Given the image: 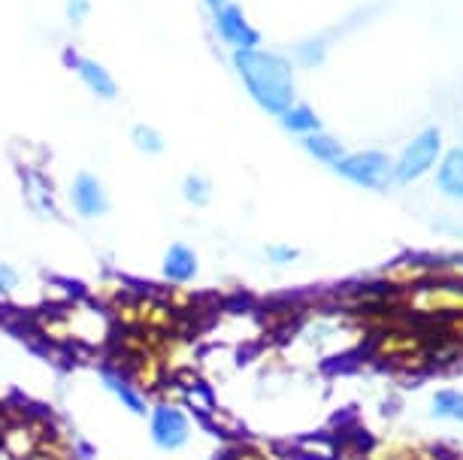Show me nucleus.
Returning <instances> with one entry per match:
<instances>
[{
  "mask_svg": "<svg viewBox=\"0 0 463 460\" xmlns=\"http://www.w3.org/2000/svg\"><path fill=\"white\" fill-rule=\"evenodd\" d=\"M303 149L309 152L318 164H330V167L345 158L343 143H339L336 136L325 134V130H318V134H306L303 136Z\"/></svg>",
  "mask_w": 463,
  "mask_h": 460,
  "instance_id": "obj_11",
  "label": "nucleus"
},
{
  "mask_svg": "<svg viewBox=\"0 0 463 460\" xmlns=\"http://www.w3.org/2000/svg\"><path fill=\"white\" fill-rule=\"evenodd\" d=\"M103 385H107L112 394L118 397L121 400V406H125V409H130L134 415H146L148 412V406H146V400L143 397H139V390L130 385L128 379H121V372H116V370H103Z\"/></svg>",
  "mask_w": 463,
  "mask_h": 460,
  "instance_id": "obj_12",
  "label": "nucleus"
},
{
  "mask_svg": "<svg viewBox=\"0 0 463 460\" xmlns=\"http://www.w3.org/2000/svg\"><path fill=\"white\" fill-rule=\"evenodd\" d=\"M19 288V273L10 264H0V294H10Z\"/></svg>",
  "mask_w": 463,
  "mask_h": 460,
  "instance_id": "obj_19",
  "label": "nucleus"
},
{
  "mask_svg": "<svg viewBox=\"0 0 463 460\" xmlns=\"http://www.w3.org/2000/svg\"><path fill=\"white\" fill-rule=\"evenodd\" d=\"M279 121H282V127L288 130V134H318L321 130V118L318 112L309 107V103H291L282 116H279Z\"/></svg>",
  "mask_w": 463,
  "mask_h": 460,
  "instance_id": "obj_10",
  "label": "nucleus"
},
{
  "mask_svg": "<svg viewBox=\"0 0 463 460\" xmlns=\"http://www.w3.org/2000/svg\"><path fill=\"white\" fill-rule=\"evenodd\" d=\"M336 176H343L345 182H352L357 188H384L391 182V170H394V161L384 152H357V155H345L343 161L334 164Z\"/></svg>",
  "mask_w": 463,
  "mask_h": 460,
  "instance_id": "obj_3",
  "label": "nucleus"
},
{
  "mask_svg": "<svg viewBox=\"0 0 463 460\" xmlns=\"http://www.w3.org/2000/svg\"><path fill=\"white\" fill-rule=\"evenodd\" d=\"M233 70L240 73L251 100L269 116H282L294 103V70L282 55L267 49H233Z\"/></svg>",
  "mask_w": 463,
  "mask_h": 460,
  "instance_id": "obj_1",
  "label": "nucleus"
},
{
  "mask_svg": "<svg viewBox=\"0 0 463 460\" xmlns=\"http://www.w3.org/2000/svg\"><path fill=\"white\" fill-rule=\"evenodd\" d=\"M70 64H73V70L80 73L82 85L94 94V98H100V100H116L118 98L116 76H112L107 67L100 64V61H94V58H76V61H70Z\"/></svg>",
  "mask_w": 463,
  "mask_h": 460,
  "instance_id": "obj_7",
  "label": "nucleus"
},
{
  "mask_svg": "<svg viewBox=\"0 0 463 460\" xmlns=\"http://www.w3.org/2000/svg\"><path fill=\"white\" fill-rule=\"evenodd\" d=\"M200 270V260H197V251L185 246V242H173L164 255V264H161V273L164 279L173 282V285H185L197 276Z\"/></svg>",
  "mask_w": 463,
  "mask_h": 460,
  "instance_id": "obj_8",
  "label": "nucleus"
},
{
  "mask_svg": "<svg viewBox=\"0 0 463 460\" xmlns=\"http://www.w3.org/2000/svg\"><path fill=\"white\" fill-rule=\"evenodd\" d=\"M436 188L463 203V146H451L436 164Z\"/></svg>",
  "mask_w": 463,
  "mask_h": 460,
  "instance_id": "obj_9",
  "label": "nucleus"
},
{
  "mask_svg": "<svg viewBox=\"0 0 463 460\" xmlns=\"http://www.w3.org/2000/svg\"><path fill=\"white\" fill-rule=\"evenodd\" d=\"M213 22H215V31L218 37H222V42H227V46L233 49H255L260 42V33L258 28H251L246 13L240 10L233 0H227L224 6H218V10L213 13Z\"/></svg>",
  "mask_w": 463,
  "mask_h": 460,
  "instance_id": "obj_4",
  "label": "nucleus"
},
{
  "mask_svg": "<svg viewBox=\"0 0 463 460\" xmlns=\"http://www.w3.org/2000/svg\"><path fill=\"white\" fill-rule=\"evenodd\" d=\"M70 203L82 219H100L109 212V197L103 191V182L94 173H80L70 185Z\"/></svg>",
  "mask_w": 463,
  "mask_h": 460,
  "instance_id": "obj_6",
  "label": "nucleus"
},
{
  "mask_svg": "<svg viewBox=\"0 0 463 460\" xmlns=\"http://www.w3.org/2000/svg\"><path fill=\"white\" fill-rule=\"evenodd\" d=\"M433 415H436V418L463 421V394H460V390H442V394H436Z\"/></svg>",
  "mask_w": 463,
  "mask_h": 460,
  "instance_id": "obj_13",
  "label": "nucleus"
},
{
  "mask_svg": "<svg viewBox=\"0 0 463 460\" xmlns=\"http://www.w3.org/2000/svg\"><path fill=\"white\" fill-rule=\"evenodd\" d=\"M130 140H134V146L143 155H161L164 152V136L148 125H134V130H130Z\"/></svg>",
  "mask_w": 463,
  "mask_h": 460,
  "instance_id": "obj_15",
  "label": "nucleus"
},
{
  "mask_svg": "<svg viewBox=\"0 0 463 460\" xmlns=\"http://www.w3.org/2000/svg\"><path fill=\"white\" fill-rule=\"evenodd\" d=\"M300 251L291 246H267V260L269 264H294Z\"/></svg>",
  "mask_w": 463,
  "mask_h": 460,
  "instance_id": "obj_18",
  "label": "nucleus"
},
{
  "mask_svg": "<svg viewBox=\"0 0 463 460\" xmlns=\"http://www.w3.org/2000/svg\"><path fill=\"white\" fill-rule=\"evenodd\" d=\"M188 418L176 406H155L152 409V439L164 451H176L188 442Z\"/></svg>",
  "mask_w": 463,
  "mask_h": 460,
  "instance_id": "obj_5",
  "label": "nucleus"
},
{
  "mask_svg": "<svg viewBox=\"0 0 463 460\" xmlns=\"http://www.w3.org/2000/svg\"><path fill=\"white\" fill-rule=\"evenodd\" d=\"M442 158V134L439 127H427L415 140H409V146L400 152V158L394 161L391 170V182L397 185H412L415 179H421L427 170H433Z\"/></svg>",
  "mask_w": 463,
  "mask_h": 460,
  "instance_id": "obj_2",
  "label": "nucleus"
},
{
  "mask_svg": "<svg viewBox=\"0 0 463 460\" xmlns=\"http://www.w3.org/2000/svg\"><path fill=\"white\" fill-rule=\"evenodd\" d=\"M297 55L303 58V64L316 67V64H321V58H325V42H321V40H316V42H306V46L297 49Z\"/></svg>",
  "mask_w": 463,
  "mask_h": 460,
  "instance_id": "obj_16",
  "label": "nucleus"
},
{
  "mask_svg": "<svg viewBox=\"0 0 463 460\" xmlns=\"http://www.w3.org/2000/svg\"><path fill=\"white\" fill-rule=\"evenodd\" d=\"M224 4H227V0H206V6H209L213 13L218 10V6H224Z\"/></svg>",
  "mask_w": 463,
  "mask_h": 460,
  "instance_id": "obj_20",
  "label": "nucleus"
},
{
  "mask_svg": "<svg viewBox=\"0 0 463 460\" xmlns=\"http://www.w3.org/2000/svg\"><path fill=\"white\" fill-rule=\"evenodd\" d=\"M182 197H185L191 206H206L209 197H213V185H209V179L191 173V176H185V182H182Z\"/></svg>",
  "mask_w": 463,
  "mask_h": 460,
  "instance_id": "obj_14",
  "label": "nucleus"
},
{
  "mask_svg": "<svg viewBox=\"0 0 463 460\" xmlns=\"http://www.w3.org/2000/svg\"><path fill=\"white\" fill-rule=\"evenodd\" d=\"M91 13V0H67V19L70 24H82Z\"/></svg>",
  "mask_w": 463,
  "mask_h": 460,
  "instance_id": "obj_17",
  "label": "nucleus"
}]
</instances>
